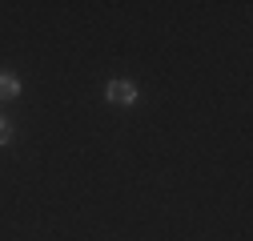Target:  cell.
Here are the masks:
<instances>
[{
    "label": "cell",
    "instance_id": "1",
    "mask_svg": "<svg viewBox=\"0 0 253 241\" xmlns=\"http://www.w3.org/2000/svg\"><path fill=\"white\" fill-rule=\"evenodd\" d=\"M109 101L113 105H133L137 101V84L133 80H113L109 84Z\"/></svg>",
    "mask_w": 253,
    "mask_h": 241
},
{
    "label": "cell",
    "instance_id": "2",
    "mask_svg": "<svg viewBox=\"0 0 253 241\" xmlns=\"http://www.w3.org/2000/svg\"><path fill=\"white\" fill-rule=\"evenodd\" d=\"M12 97H20V80L12 73H0V101H12Z\"/></svg>",
    "mask_w": 253,
    "mask_h": 241
},
{
    "label": "cell",
    "instance_id": "3",
    "mask_svg": "<svg viewBox=\"0 0 253 241\" xmlns=\"http://www.w3.org/2000/svg\"><path fill=\"white\" fill-rule=\"evenodd\" d=\"M8 137H12V125H8V120H4V117H0V145H4Z\"/></svg>",
    "mask_w": 253,
    "mask_h": 241
}]
</instances>
